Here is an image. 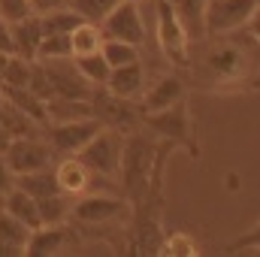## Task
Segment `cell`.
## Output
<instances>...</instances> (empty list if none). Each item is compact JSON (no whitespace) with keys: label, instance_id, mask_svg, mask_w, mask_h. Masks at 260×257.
<instances>
[{"label":"cell","instance_id":"1","mask_svg":"<svg viewBox=\"0 0 260 257\" xmlns=\"http://www.w3.org/2000/svg\"><path fill=\"white\" fill-rule=\"evenodd\" d=\"M200 79L221 91H242L260 85V43L251 30L224 34L203 58Z\"/></svg>","mask_w":260,"mask_h":257},{"label":"cell","instance_id":"2","mask_svg":"<svg viewBox=\"0 0 260 257\" xmlns=\"http://www.w3.org/2000/svg\"><path fill=\"white\" fill-rule=\"evenodd\" d=\"M157 148L151 136L133 130L124 136V151H121V167H118V179H121V188L130 200L136 203L145 188H148V179H151V170L157 164Z\"/></svg>","mask_w":260,"mask_h":257},{"label":"cell","instance_id":"3","mask_svg":"<svg viewBox=\"0 0 260 257\" xmlns=\"http://www.w3.org/2000/svg\"><path fill=\"white\" fill-rule=\"evenodd\" d=\"M142 124L157 133L164 142H173L176 148H188V154L197 157V142H194V133H191V115H188V103L179 100L173 103L170 109H160V112H148L142 115Z\"/></svg>","mask_w":260,"mask_h":257},{"label":"cell","instance_id":"4","mask_svg":"<svg viewBox=\"0 0 260 257\" xmlns=\"http://www.w3.org/2000/svg\"><path fill=\"white\" fill-rule=\"evenodd\" d=\"M121 151H124V133L112 127H103L76 157L100 179H112L118 176V167H121Z\"/></svg>","mask_w":260,"mask_h":257},{"label":"cell","instance_id":"5","mask_svg":"<svg viewBox=\"0 0 260 257\" xmlns=\"http://www.w3.org/2000/svg\"><path fill=\"white\" fill-rule=\"evenodd\" d=\"M188 34L173 9V0H157V49L173 67L191 64V49H188Z\"/></svg>","mask_w":260,"mask_h":257},{"label":"cell","instance_id":"6","mask_svg":"<svg viewBox=\"0 0 260 257\" xmlns=\"http://www.w3.org/2000/svg\"><path fill=\"white\" fill-rule=\"evenodd\" d=\"M130 215V203L124 197H106V194H82L73 209H70V221L79 227H100V224H112Z\"/></svg>","mask_w":260,"mask_h":257},{"label":"cell","instance_id":"7","mask_svg":"<svg viewBox=\"0 0 260 257\" xmlns=\"http://www.w3.org/2000/svg\"><path fill=\"white\" fill-rule=\"evenodd\" d=\"M91 106H94V118H100L103 127H112L124 136L142 124V109H136L130 97H115L106 88H94Z\"/></svg>","mask_w":260,"mask_h":257},{"label":"cell","instance_id":"8","mask_svg":"<svg viewBox=\"0 0 260 257\" xmlns=\"http://www.w3.org/2000/svg\"><path fill=\"white\" fill-rule=\"evenodd\" d=\"M103 130L100 118H79V121H49L46 124V142L52 145L55 154L70 157V154H79L97 133Z\"/></svg>","mask_w":260,"mask_h":257},{"label":"cell","instance_id":"9","mask_svg":"<svg viewBox=\"0 0 260 257\" xmlns=\"http://www.w3.org/2000/svg\"><path fill=\"white\" fill-rule=\"evenodd\" d=\"M260 0H206V34L224 37L248 27Z\"/></svg>","mask_w":260,"mask_h":257},{"label":"cell","instance_id":"10","mask_svg":"<svg viewBox=\"0 0 260 257\" xmlns=\"http://www.w3.org/2000/svg\"><path fill=\"white\" fill-rule=\"evenodd\" d=\"M9 170L15 176H24V173H37V170H49L52 160H55V151L46 139L40 136H15L9 142V148L3 151Z\"/></svg>","mask_w":260,"mask_h":257},{"label":"cell","instance_id":"11","mask_svg":"<svg viewBox=\"0 0 260 257\" xmlns=\"http://www.w3.org/2000/svg\"><path fill=\"white\" fill-rule=\"evenodd\" d=\"M100 34H103V40H121V43H130L139 49L145 43V24L139 15V3L118 0L115 9L100 21Z\"/></svg>","mask_w":260,"mask_h":257},{"label":"cell","instance_id":"12","mask_svg":"<svg viewBox=\"0 0 260 257\" xmlns=\"http://www.w3.org/2000/svg\"><path fill=\"white\" fill-rule=\"evenodd\" d=\"M46 67L49 85H52V97H76V100H91L94 88L82 79V73L76 70V64L70 61H40Z\"/></svg>","mask_w":260,"mask_h":257},{"label":"cell","instance_id":"13","mask_svg":"<svg viewBox=\"0 0 260 257\" xmlns=\"http://www.w3.org/2000/svg\"><path fill=\"white\" fill-rule=\"evenodd\" d=\"M67 239H70V230L64 224H43L37 230H30L27 242H24V254L30 257H52L58 251H64Z\"/></svg>","mask_w":260,"mask_h":257},{"label":"cell","instance_id":"14","mask_svg":"<svg viewBox=\"0 0 260 257\" xmlns=\"http://www.w3.org/2000/svg\"><path fill=\"white\" fill-rule=\"evenodd\" d=\"M179 100H185V85H182V79H179V76H164V79H157V82L145 91L139 109H142V115H148V112L170 109V106L179 103Z\"/></svg>","mask_w":260,"mask_h":257},{"label":"cell","instance_id":"15","mask_svg":"<svg viewBox=\"0 0 260 257\" xmlns=\"http://www.w3.org/2000/svg\"><path fill=\"white\" fill-rule=\"evenodd\" d=\"M55 176H58L61 194H67V197H82V194L91 188V182H94V173H91L76 154L64 157V160L55 167Z\"/></svg>","mask_w":260,"mask_h":257},{"label":"cell","instance_id":"16","mask_svg":"<svg viewBox=\"0 0 260 257\" xmlns=\"http://www.w3.org/2000/svg\"><path fill=\"white\" fill-rule=\"evenodd\" d=\"M142 85H145V70H142L139 61H130V64L112 67L103 88L115 97H136L142 91Z\"/></svg>","mask_w":260,"mask_h":257},{"label":"cell","instance_id":"17","mask_svg":"<svg viewBox=\"0 0 260 257\" xmlns=\"http://www.w3.org/2000/svg\"><path fill=\"white\" fill-rule=\"evenodd\" d=\"M40 40H43V24H40V15H37V12L12 24V43H15V55H18V58L37 61Z\"/></svg>","mask_w":260,"mask_h":257},{"label":"cell","instance_id":"18","mask_svg":"<svg viewBox=\"0 0 260 257\" xmlns=\"http://www.w3.org/2000/svg\"><path fill=\"white\" fill-rule=\"evenodd\" d=\"M3 209H6L9 215H15L21 224H27L30 230L43 227V224H40V209H37V200H34L27 191H21L18 185H15L12 191L3 194Z\"/></svg>","mask_w":260,"mask_h":257},{"label":"cell","instance_id":"19","mask_svg":"<svg viewBox=\"0 0 260 257\" xmlns=\"http://www.w3.org/2000/svg\"><path fill=\"white\" fill-rule=\"evenodd\" d=\"M46 112H49V121H79V118H91L94 106H91V100L49 97L46 100Z\"/></svg>","mask_w":260,"mask_h":257},{"label":"cell","instance_id":"20","mask_svg":"<svg viewBox=\"0 0 260 257\" xmlns=\"http://www.w3.org/2000/svg\"><path fill=\"white\" fill-rule=\"evenodd\" d=\"M173 9L188 37L206 34V0H173Z\"/></svg>","mask_w":260,"mask_h":257},{"label":"cell","instance_id":"21","mask_svg":"<svg viewBox=\"0 0 260 257\" xmlns=\"http://www.w3.org/2000/svg\"><path fill=\"white\" fill-rule=\"evenodd\" d=\"M15 185H18L21 191H27L34 200L49 197V194H61V188H58V176H55L52 167H49V170H37V173L15 176Z\"/></svg>","mask_w":260,"mask_h":257},{"label":"cell","instance_id":"22","mask_svg":"<svg viewBox=\"0 0 260 257\" xmlns=\"http://www.w3.org/2000/svg\"><path fill=\"white\" fill-rule=\"evenodd\" d=\"M76 70L82 73V79L91 85V88H103L106 79H109V61L100 55V52H91V55H82V58H73Z\"/></svg>","mask_w":260,"mask_h":257},{"label":"cell","instance_id":"23","mask_svg":"<svg viewBox=\"0 0 260 257\" xmlns=\"http://www.w3.org/2000/svg\"><path fill=\"white\" fill-rule=\"evenodd\" d=\"M103 46V34H100V24H91V21H82L73 34H70V49H73V58H82V55H91V52H100Z\"/></svg>","mask_w":260,"mask_h":257},{"label":"cell","instance_id":"24","mask_svg":"<svg viewBox=\"0 0 260 257\" xmlns=\"http://www.w3.org/2000/svg\"><path fill=\"white\" fill-rule=\"evenodd\" d=\"M85 18L70 9V6H61V9H52V12H43L40 15V24H43V34H73Z\"/></svg>","mask_w":260,"mask_h":257},{"label":"cell","instance_id":"25","mask_svg":"<svg viewBox=\"0 0 260 257\" xmlns=\"http://www.w3.org/2000/svg\"><path fill=\"white\" fill-rule=\"evenodd\" d=\"M37 209H40V224H64L70 221V200L67 194H49V197H40L37 200Z\"/></svg>","mask_w":260,"mask_h":257},{"label":"cell","instance_id":"26","mask_svg":"<svg viewBox=\"0 0 260 257\" xmlns=\"http://www.w3.org/2000/svg\"><path fill=\"white\" fill-rule=\"evenodd\" d=\"M64 58H73L70 34H43L40 49H37V61H64Z\"/></svg>","mask_w":260,"mask_h":257},{"label":"cell","instance_id":"27","mask_svg":"<svg viewBox=\"0 0 260 257\" xmlns=\"http://www.w3.org/2000/svg\"><path fill=\"white\" fill-rule=\"evenodd\" d=\"M115 3L118 0H67V6L70 9H76L85 21H91V24H100L112 9H115Z\"/></svg>","mask_w":260,"mask_h":257},{"label":"cell","instance_id":"28","mask_svg":"<svg viewBox=\"0 0 260 257\" xmlns=\"http://www.w3.org/2000/svg\"><path fill=\"white\" fill-rule=\"evenodd\" d=\"M30 70H34V61L12 55L9 64H6L3 79H0V88H27V82H30Z\"/></svg>","mask_w":260,"mask_h":257},{"label":"cell","instance_id":"29","mask_svg":"<svg viewBox=\"0 0 260 257\" xmlns=\"http://www.w3.org/2000/svg\"><path fill=\"white\" fill-rule=\"evenodd\" d=\"M27 236H30V227H27V224H21V221H18L15 215H9L6 209H0V239L24 248Z\"/></svg>","mask_w":260,"mask_h":257},{"label":"cell","instance_id":"30","mask_svg":"<svg viewBox=\"0 0 260 257\" xmlns=\"http://www.w3.org/2000/svg\"><path fill=\"white\" fill-rule=\"evenodd\" d=\"M100 55L109 61V67H121V64L136 61V46L121 43V40H103V46H100Z\"/></svg>","mask_w":260,"mask_h":257},{"label":"cell","instance_id":"31","mask_svg":"<svg viewBox=\"0 0 260 257\" xmlns=\"http://www.w3.org/2000/svg\"><path fill=\"white\" fill-rule=\"evenodd\" d=\"M160 254H167V257H194L197 245H194V239L185 236V233H170V236L164 239V245H160Z\"/></svg>","mask_w":260,"mask_h":257},{"label":"cell","instance_id":"32","mask_svg":"<svg viewBox=\"0 0 260 257\" xmlns=\"http://www.w3.org/2000/svg\"><path fill=\"white\" fill-rule=\"evenodd\" d=\"M27 15H34L30 0H0V18L6 24H15V21L27 18Z\"/></svg>","mask_w":260,"mask_h":257},{"label":"cell","instance_id":"33","mask_svg":"<svg viewBox=\"0 0 260 257\" xmlns=\"http://www.w3.org/2000/svg\"><path fill=\"white\" fill-rule=\"evenodd\" d=\"M260 248V224L254 230H248V233H242L239 239H233L230 245H227V251H257Z\"/></svg>","mask_w":260,"mask_h":257},{"label":"cell","instance_id":"34","mask_svg":"<svg viewBox=\"0 0 260 257\" xmlns=\"http://www.w3.org/2000/svg\"><path fill=\"white\" fill-rule=\"evenodd\" d=\"M0 55H15V43H12V24H6L0 18Z\"/></svg>","mask_w":260,"mask_h":257},{"label":"cell","instance_id":"35","mask_svg":"<svg viewBox=\"0 0 260 257\" xmlns=\"http://www.w3.org/2000/svg\"><path fill=\"white\" fill-rule=\"evenodd\" d=\"M15 188V173L9 170V164H6V157L0 154V194L12 191Z\"/></svg>","mask_w":260,"mask_h":257},{"label":"cell","instance_id":"36","mask_svg":"<svg viewBox=\"0 0 260 257\" xmlns=\"http://www.w3.org/2000/svg\"><path fill=\"white\" fill-rule=\"evenodd\" d=\"M30 6H34V12H37V15H43V12H52V9L67 6V0H30Z\"/></svg>","mask_w":260,"mask_h":257},{"label":"cell","instance_id":"37","mask_svg":"<svg viewBox=\"0 0 260 257\" xmlns=\"http://www.w3.org/2000/svg\"><path fill=\"white\" fill-rule=\"evenodd\" d=\"M21 254H24L21 245H12V242H3L0 239V257H21Z\"/></svg>","mask_w":260,"mask_h":257},{"label":"cell","instance_id":"38","mask_svg":"<svg viewBox=\"0 0 260 257\" xmlns=\"http://www.w3.org/2000/svg\"><path fill=\"white\" fill-rule=\"evenodd\" d=\"M248 30H251V37L260 43V6H257V12H254V18L248 21Z\"/></svg>","mask_w":260,"mask_h":257},{"label":"cell","instance_id":"39","mask_svg":"<svg viewBox=\"0 0 260 257\" xmlns=\"http://www.w3.org/2000/svg\"><path fill=\"white\" fill-rule=\"evenodd\" d=\"M9 142H12V136H9V130L6 127H0V154L9 148Z\"/></svg>","mask_w":260,"mask_h":257},{"label":"cell","instance_id":"40","mask_svg":"<svg viewBox=\"0 0 260 257\" xmlns=\"http://www.w3.org/2000/svg\"><path fill=\"white\" fill-rule=\"evenodd\" d=\"M3 106L6 103H3V94H0V127H3Z\"/></svg>","mask_w":260,"mask_h":257},{"label":"cell","instance_id":"41","mask_svg":"<svg viewBox=\"0 0 260 257\" xmlns=\"http://www.w3.org/2000/svg\"><path fill=\"white\" fill-rule=\"evenodd\" d=\"M133 3H142V0H133Z\"/></svg>","mask_w":260,"mask_h":257}]
</instances>
